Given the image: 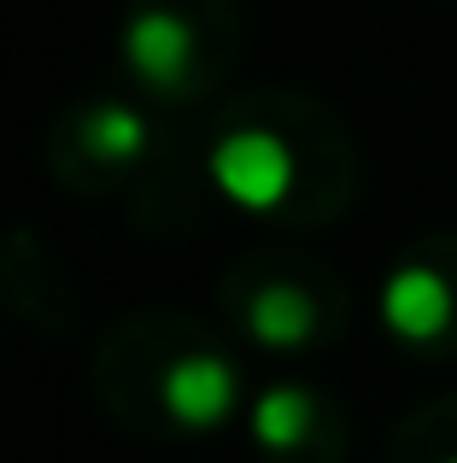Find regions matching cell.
<instances>
[{
	"label": "cell",
	"mask_w": 457,
	"mask_h": 463,
	"mask_svg": "<svg viewBox=\"0 0 457 463\" xmlns=\"http://www.w3.org/2000/svg\"><path fill=\"white\" fill-rule=\"evenodd\" d=\"M211 182H218V194L228 205H240V212H275V205L294 194V153H287L282 136H270V129H228V136L211 147L206 158Z\"/></svg>",
	"instance_id": "1"
},
{
	"label": "cell",
	"mask_w": 457,
	"mask_h": 463,
	"mask_svg": "<svg viewBox=\"0 0 457 463\" xmlns=\"http://www.w3.org/2000/svg\"><path fill=\"white\" fill-rule=\"evenodd\" d=\"M452 311H457V294L434 264H399L381 282V323H387V335L411 340V346H428V340L446 335Z\"/></svg>",
	"instance_id": "2"
},
{
	"label": "cell",
	"mask_w": 457,
	"mask_h": 463,
	"mask_svg": "<svg viewBox=\"0 0 457 463\" xmlns=\"http://www.w3.org/2000/svg\"><path fill=\"white\" fill-rule=\"evenodd\" d=\"M159 399L182 429H218V422L235 411V370L218 352H188L164 370Z\"/></svg>",
	"instance_id": "3"
},
{
	"label": "cell",
	"mask_w": 457,
	"mask_h": 463,
	"mask_svg": "<svg viewBox=\"0 0 457 463\" xmlns=\"http://www.w3.org/2000/svg\"><path fill=\"white\" fill-rule=\"evenodd\" d=\"M124 59L147 89H176V82L188 77V65H194V30H188L176 12L147 6V12H135L129 30H124Z\"/></svg>",
	"instance_id": "4"
},
{
	"label": "cell",
	"mask_w": 457,
	"mask_h": 463,
	"mask_svg": "<svg viewBox=\"0 0 457 463\" xmlns=\"http://www.w3.org/2000/svg\"><path fill=\"white\" fill-rule=\"evenodd\" d=\"M247 328H252V340H258V346L294 352V346H305V340L317 335V306H311L305 288H294V282H270V288H258V294H252V306H247Z\"/></svg>",
	"instance_id": "5"
},
{
	"label": "cell",
	"mask_w": 457,
	"mask_h": 463,
	"mask_svg": "<svg viewBox=\"0 0 457 463\" xmlns=\"http://www.w3.org/2000/svg\"><path fill=\"white\" fill-rule=\"evenodd\" d=\"M311 422H317V405L299 387H270L252 405V440L270 446V452H294V446L311 440Z\"/></svg>",
	"instance_id": "6"
},
{
	"label": "cell",
	"mask_w": 457,
	"mask_h": 463,
	"mask_svg": "<svg viewBox=\"0 0 457 463\" xmlns=\"http://www.w3.org/2000/svg\"><path fill=\"white\" fill-rule=\"evenodd\" d=\"M82 147L94 158H106V165H117V158H135L147 147V124H141L129 106H94L89 118H82Z\"/></svg>",
	"instance_id": "7"
},
{
	"label": "cell",
	"mask_w": 457,
	"mask_h": 463,
	"mask_svg": "<svg viewBox=\"0 0 457 463\" xmlns=\"http://www.w3.org/2000/svg\"><path fill=\"white\" fill-rule=\"evenodd\" d=\"M446 463H457V452H452V458H446Z\"/></svg>",
	"instance_id": "8"
}]
</instances>
